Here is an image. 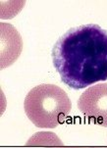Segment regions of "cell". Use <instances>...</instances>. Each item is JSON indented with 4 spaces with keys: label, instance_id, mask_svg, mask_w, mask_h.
Segmentation results:
<instances>
[{
    "label": "cell",
    "instance_id": "6da1fadb",
    "mask_svg": "<svg viewBox=\"0 0 107 148\" xmlns=\"http://www.w3.org/2000/svg\"><path fill=\"white\" fill-rule=\"evenodd\" d=\"M52 63L61 81L79 90L107 81V31L96 24L71 27L56 40Z\"/></svg>",
    "mask_w": 107,
    "mask_h": 148
},
{
    "label": "cell",
    "instance_id": "7a4b0ae2",
    "mask_svg": "<svg viewBox=\"0 0 107 148\" xmlns=\"http://www.w3.org/2000/svg\"><path fill=\"white\" fill-rule=\"evenodd\" d=\"M24 109L36 127L54 129L66 121L72 103L65 90L55 84H39L26 95Z\"/></svg>",
    "mask_w": 107,
    "mask_h": 148
},
{
    "label": "cell",
    "instance_id": "3957f363",
    "mask_svg": "<svg viewBox=\"0 0 107 148\" xmlns=\"http://www.w3.org/2000/svg\"><path fill=\"white\" fill-rule=\"evenodd\" d=\"M78 108L93 124L107 127V84L88 87L78 100Z\"/></svg>",
    "mask_w": 107,
    "mask_h": 148
}]
</instances>
